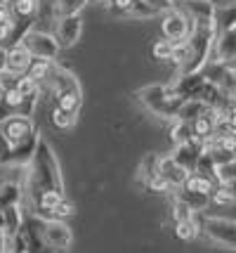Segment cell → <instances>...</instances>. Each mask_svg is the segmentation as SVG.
<instances>
[{
	"label": "cell",
	"mask_w": 236,
	"mask_h": 253,
	"mask_svg": "<svg viewBox=\"0 0 236 253\" xmlns=\"http://www.w3.org/2000/svg\"><path fill=\"white\" fill-rule=\"evenodd\" d=\"M144 187L149 189V192H158V194H166V192H172V189H170V185H168V182H166V180H163L161 175L151 177V180L146 182Z\"/></svg>",
	"instance_id": "cell-38"
},
{
	"label": "cell",
	"mask_w": 236,
	"mask_h": 253,
	"mask_svg": "<svg viewBox=\"0 0 236 253\" xmlns=\"http://www.w3.org/2000/svg\"><path fill=\"white\" fill-rule=\"evenodd\" d=\"M43 242L52 253H67L73 244V232L64 220H43Z\"/></svg>",
	"instance_id": "cell-6"
},
{
	"label": "cell",
	"mask_w": 236,
	"mask_h": 253,
	"mask_svg": "<svg viewBox=\"0 0 236 253\" xmlns=\"http://www.w3.org/2000/svg\"><path fill=\"white\" fill-rule=\"evenodd\" d=\"M125 17H133V19H149V17H156V12L151 10L144 0H133V5H130V10H128Z\"/></svg>",
	"instance_id": "cell-33"
},
{
	"label": "cell",
	"mask_w": 236,
	"mask_h": 253,
	"mask_svg": "<svg viewBox=\"0 0 236 253\" xmlns=\"http://www.w3.org/2000/svg\"><path fill=\"white\" fill-rule=\"evenodd\" d=\"M22 204V187L17 182H2L0 185V211L12 209Z\"/></svg>",
	"instance_id": "cell-25"
},
{
	"label": "cell",
	"mask_w": 236,
	"mask_h": 253,
	"mask_svg": "<svg viewBox=\"0 0 236 253\" xmlns=\"http://www.w3.org/2000/svg\"><path fill=\"white\" fill-rule=\"evenodd\" d=\"M0 213H2V234L7 239H12L14 234H19V230H22L24 211L19 206H12V209H5V211H0Z\"/></svg>",
	"instance_id": "cell-19"
},
{
	"label": "cell",
	"mask_w": 236,
	"mask_h": 253,
	"mask_svg": "<svg viewBox=\"0 0 236 253\" xmlns=\"http://www.w3.org/2000/svg\"><path fill=\"white\" fill-rule=\"evenodd\" d=\"M0 253H7V237L0 232Z\"/></svg>",
	"instance_id": "cell-46"
},
{
	"label": "cell",
	"mask_w": 236,
	"mask_h": 253,
	"mask_svg": "<svg viewBox=\"0 0 236 253\" xmlns=\"http://www.w3.org/2000/svg\"><path fill=\"white\" fill-rule=\"evenodd\" d=\"M10 116H12L10 107H7V104H5V102H2V99H0V123L5 121V119H10Z\"/></svg>",
	"instance_id": "cell-43"
},
{
	"label": "cell",
	"mask_w": 236,
	"mask_h": 253,
	"mask_svg": "<svg viewBox=\"0 0 236 253\" xmlns=\"http://www.w3.org/2000/svg\"><path fill=\"white\" fill-rule=\"evenodd\" d=\"M144 2L156 12V14H161V12L166 14V12H170L172 7H175V0H144Z\"/></svg>",
	"instance_id": "cell-39"
},
{
	"label": "cell",
	"mask_w": 236,
	"mask_h": 253,
	"mask_svg": "<svg viewBox=\"0 0 236 253\" xmlns=\"http://www.w3.org/2000/svg\"><path fill=\"white\" fill-rule=\"evenodd\" d=\"M170 140H172V144L177 147V144H187L194 140V132H191V123L187 121H172V126H170Z\"/></svg>",
	"instance_id": "cell-27"
},
{
	"label": "cell",
	"mask_w": 236,
	"mask_h": 253,
	"mask_svg": "<svg viewBox=\"0 0 236 253\" xmlns=\"http://www.w3.org/2000/svg\"><path fill=\"white\" fill-rule=\"evenodd\" d=\"M215 121H217V116H215L213 109H208L203 116H199L196 121H191V132H194V140H199L201 144L208 142V140L215 135Z\"/></svg>",
	"instance_id": "cell-16"
},
{
	"label": "cell",
	"mask_w": 236,
	"mask_h": 253,
	"mask_svg": "<svg viewBox=\"0 0 236 253\" xmlns=\"http://www.w3.org/2000/svg\"><path fill=\"white\" fill-rule=\"evenodd\" d=\"M194 215H196V213L187 209V206H184L182 201H177V199L172 201V220H175V222L187 220V218H194Z\"/></svg>",
	"instance_id": "cell-36"
},
{
	"label": "cell",
	"mask_w": 236,
	"mask_h": 253,
	"mask_svg": "<svg viewBox=\"0 0 236 253\" xmlns=\"http://www.w3.org/2000/svg\"><path fill=\"white\" fill-rule=\"evenodd\" d=\"M0 135H2L12 147H17V144L26 142L29 137H34V135H38V132H35L34 119H26V116L12 114L10 119H5V121L0 123Z\"/></svg>",
	"instance_id": "cell-8"
},
{
	"label": "cell",
	"mask_w": 236,
	"mask_h": 253,
	"mask_svg": "<svg viewBox=\"0 0 236 253\" xmlns=\"http://www.w3.org/2000/svg\"><path fill=\"white\" fill-rule=\"evenodd\" d=\"M31 59L34 57L26 52V47L22 43L19 45H12L7 47V59H5V71H10L14 76H24L31 66Z\"/></svg>",
	"instance_id": "cell-15"
},
{
	"label": "cell",
	"mask_w": 236,
	"mask_h": 253,
	"mask_svg": "<svg viewBox=\"0 0 236 253\" xmlns=\"http://www.w3.org/2000/svg\"><path fill=\"white\" fill-rule=\"evenodd\" d=\"M215 31L222 33L229 29H236V5H222V7H215Z\"/></svg>",
	"instance_id": "cell-23"
},
{
	"label": "cell",
	"mask_w": 236,
	"mask_h": 253,
	"mask_svg": "<svg viewBox=\"0 0 236 253\" xmlns=\"http://www.w3.org/2000/svg\"><path fill=\"white\" fill-rule=\"evenodd\" d=\"M52 99H55V107L68 111V114H78L80 104H83V95L80 92H62V95H57Z\"/></svg>",
	"instance_id": "cell-28"
},
{
	"label": "cell",
	"mask_w": 236,
	"mask_h": 253,
	"mask_svg": "<svg viewBox=\"0 0 236 253\" xmlns=\"http://www.w3.org/2000/svg\"><path fill=\"white\" fill-rule=\"evenodd\" d=\"M172 50H175V43H170V41H166V38H161V41H156V43H154V47H151V55H154V59L170 62V59H172Z\"/></svg>",
	"instance_id": "cell-32"
},
{
	"label": "cell",
	"mask_w": 236,
	"mask_h": 253,
	"mask_svg": "<svg viewBox=\"0 0 236 253\" xmlns=\"http://www.w3.org/2000/svg\"><path fill=\"white\" fill-rule=\"evenodd\" d=\"M213 62H222V64H234L236 62V29H229V31H222L215 36Z\"/></svg>",
	"instance_id": "cell-11"
},
{
	"label": "cell",
	"mask_w": 236,
	"mask_h": 253,
	"mask_svg": "<svg viewBox=\"0 0 236 253\" xmlns=\"http://www.w3.org/2000/svg\"><path fill=\"white\" fill-rule=\"evenodd\" d=\"M10 22H12V14L7 10V5H2L0 7V24H10Z\"/></svg>",
	"instance_id": "cell-42"
},
{
	"label": "cell",
	"mask_w": 236,
	"mask_h": 253,
	"mask_svg": "<svg viewBox=\"0 0 236 253\" xmlns=\"http://www.w3.org/2000/svg\"><path fill=\"white\" fill-rule=\"evenodd\" d=\"M137 99H139L151 114H156L161 119H172V121H175L182 102H184V99L172 95L170 85H146V88L137 90Z\"/></svg>",
	"instance_id": "cell-3"
},
{
	"label": "cell",
	"mask_w": 236,
	"mask_h": 253,
	"mask_svg": "<svg viewBox=\"0 0 236 253\" xmlns=\"http://www.w3.org/2000/svg\"><path fill=\"white\" fill-rule=\"evenodd\" d=\"M201 232L215 244H222L227 249H236V220L205 215V218H201Z\"/></svg>",
	"instance_id": "cell-5"
},
{
	"label": "cell",
	"mask_w": 236,
	"mask_h": 253,
	"mask_svg": "<svg viewBox=\"0 0 236 253\" xmlns=\"http://www.w3.org/2000/svg\"><path fill=\"white\" fill-rule=\"evenodd\" d=\"M130 5H133V0H111L109 2V10L116 12V14H128Z\"/></svg>",
	"instance_id": "cell-41"
},
{
	"label": "cell",
	"mask_w": 236,
	"mask_h": 253,
	"mask_svg": "<svg viewBox=\"0 0 236 253\" xmlns=\"http://www.w3.org/2000/svg\"><path fill=\"white\" fill-rule=\"evenodd\" d=\"M5 59H7V50H5V47H0V74L5 71Z\"/></svg>",
	"instance_id": "cell-45"
},
{
	"label": "cell",
	"mask_w": 236,
	"mask_h": 253,
	"mask_svg": "<svg viewBox=\"0 0 236 253\" xmlns=\"http://www.w3.org/2000/svg\"><path fill=\"white\" fill-rule=\"evenodd\" d=\"M191 29H194V22H191L184 12L177 10V7H172L170 12H166L163 24H161L163 38L170 41V43H182V41H187Z\"/></svg>",
	"instance_id": "cell-7"
},
{
	"label": "cell",
	"mask_w": 236,
	"mask_h": 253,
	"mask_svg": "<svg viewBox=\"0 0 236 253\" xmlns=\"http://www.w3.org/2000/svg\"><path fill=\"white\" fill-rule=\"evenodd\" d=\"M52 69H55V62H47V59H31V66H29L26 76L31 78L35 85L40 88V85L45 83L47 78H50Z\"/></svg>",
	"instance_id": "cell-24"
},
{
	"label": "cell",
	"mask_w": 236,
	"mask_h": 253,
	"mask_svg": "<svg viewBox=\"0 0 236 253\" xmlns=\"http://www.w3.org/2000/svg\"><path fill=\"white\" fill-rule=\"evenodd\" d=\"M201 154H203V144L199 142V140H191V142H187V144H177L170 156H172L175 164H180L187 173H194Z\"/></svg>",
	"instance_id": "cell-12"
},
{
	"label": "cell",
	"mask_w": 236,
	"mask_h": 253,
	"mask_svg": "<svg viewBox=\"0 0 236 253\" xmlns=\"http://www.w3.org/2000/svg\"><path fill=\"white\" fill-rule=\"evenodd\" d=\"M215 187H217L215 177L203 175V173H189L187 180H184V185H182V189L194 192V194H203V197H210Z\"/></svg>",
	"instance_id": "cell-17"
},
{
	"label": "cell",
	"mask_w": 236,
	"mask_h": 253,
	"mask_svg": "<svg viewBox=\"0 0 236 253\" xmlns=\"http://www.w3.org/2000/svg\"><path fill=\"white\" fill-rule=\"evenodd\" d=\"M210 204H215V206H229V204H236V201L232 199V194L227 192L225 185H217V187L213 189V194H210Z\"/></svg>",
	"instance_id": "cell-34"
},
{
	"label": "cell",
	"mask_w": 236,
	"mask_h": 253,
	"mask_svg": "<svg viewBox=\"0 0 236 253\" xmlns=\"http://www.w3.org/2000/svg\"><path fill=\"white\" fill-rule=\"evenodd\" d=\"M80 31H83V19L80 14H68V17H59L55 22V41L59 45V50L71 47V45L78 43Z\"/></svg>",
	"instance_id": "cell-9"
},
{
	"label": "cell",
	"mask_w": 236,
	"mask_h": 253,
	"mask_svg": "<svg viewBox=\"0 0 236 253\" xmlns=\"http://www.w3.org/2000/svg\"><path fill=\"white\" fill-rule=\"evenodd\" d=\"M50 121H52V126L59 128V130H71V128L76 126V114H68V111L59 109V107H52Z\"/></svg>",
	"instance_id": "cell-30"
},
{
	"label": "cell",
	"mask_w": 236,
	"mask_h": 253,
	"mask_svg": "<svg viewBox=\"0 0 236 253\" xmlns=\"http://www.w3.org/2000/svg\"><path fill=\"white\" fill-rule=\"evenodd\" d=\"M45 192H59L64 194V180H62V170H59V161H57L52 147L38 137L34 159L29 164V173H26V197L29 204H35V199Z\"/></svg>",
	"instance_id": "cell-1"
},
{
	"label": "cell",
	"mask_w": 236,
	"mask_h": 253,
	"mask_svg": "<svg viewBox=\"0 0 236 253\" xmlns=\"http://www.w3.org/2000/svg\"><path fill=\"white\" fill-rule=\"evenodd\" d=\"M137 173H139V180H142V185H146L151 177L158 175V154H146L142 159V164L137 168Z\"/></svg>",
	"instance_id": "cell-29"
},
{
	"label": "cell",
	"mask_w": 236,
	"mask_h": 253,
	"mask_svg": "<svg viewBox=\"0 0 236 253\" xmlns=\"http://www.w3.org/2000/svg\"><path fill=\"white\" fill-rule=\"evenodd\" d=\"M225 187H227V192L232 194V199L236 201V177H232L229 182H225Z\"/></svg>",
	"instance_id": "cell-44"
},
{
	"label": "cell",
	"mask_w": 236,
	"mask_h": 253,
	"mask_svg": "<svg viewBox=\"0 0 236 253\" xmlns=\"http://www.w3.org/2000/svg\"><path fill=\"white\" fill-rule=\"evenodd\" d=\"M52 2H55L57 19L68 17V14H80V10L88 5V0H52Z\"/></svg>",
	"instance_id": "cell-31"
},
{
	"label": "cell",
	"mask_w": 236,
	"mask_h": 253,
	"mask_svg": "<svg viewBox=\"0 0 236 253\" xmlns=\"http://www.w3.org/2000/svg\"><path fill=\"white\" fill-rule=\"evenodd\" d=\"M205 111H208V107H205V104H201L199 99H184L175 119H177V121H187V123H191V121H196L199 116H203Z\"/></svg>",
	"instance_id": "cell-26"
},
{
	"label": "cell",
	"mask_w": 236,
	"mask_h": 253,
	"mask_svg": "<svg viewBox=\"0 0 236 253\" xmlns=\"http://www.w3.org/2000/svg\"><path fill=\"white\" fill-rule=\"evenodd\" d=\"M35 144H38V135L34 137H29L26 142L17 144V147H12V154H10V166H29L31 164V159H34V152H35Z\"/></svg>",
	"instance_id": "cell-18"
},
{
	"label": "cell",
	"mask_w": 236,
	"mask_h": 253,
	"mask_svg": "<svg viewBox=\"0 0 236 253\" xmlns=\"http://www.w3.org/2000/svg\"><path fill=\"white\" fill-rule=\"evenodd\" d=\"M158 175L163 177L170 185V189L175 192V189H180L184 185V180H187L189 173L180 164H175V159L168 154V156H158Z\"/></svg>",
	"instance_id": "cell-13"
},
{
	"label": "cell",
	"mask_w": 236,
	"mask_h": 253,
	"mask_svg": "<svg viewBox=\"0 0 236 253\" xmlns=\"http://www.w3.org/2000/svg\"><path fill=\"white\" fill-rule=\"evenodd\" d=\"M175 7L184 12L191 22H213L215 17V2L210 0H175Z\"/></svg>",
	"instance_id": "cell-10"
},
{
	"label": "cell",
	"mask_w": 236,
	"mask_h": 253,
	"mask_svg": "<svg viewBox=\"0 0 236 253\" xmlns=\"http://www.w3.org/2000/svg\"><path fill=\"white\" fill-rule=\"evenodd\" d=\"M14 88L19 90V92H22L24 97H26V95H31V92H35V90H40V88H38V85L34 83V81H31V78L26 76V74L17 78V85H14Z\"/></svg>",
	"instance_id": "cell-37"
},
{
	"label": "cell",
	"mask_w": 236,
	"mask_h": 253,
	"mask_svg": "<svg viewBox=\"0 0 236 253\" xmlns=\"http://www.w3.org/2000/svg\"><path fill=\"white\" fill-rule=\"evenodd\" d=\"M22 45L26 47V52L34 57V59H47V62H55V57L59 55V45H57L55 36L40 29H31L22 38Z\"/></svg>",
	"instance_id": "cell-4"
},
{
	"label": "cell",
	"mask_w": 236,
	"mask_h": 253,
	"mask_svg": "<svg viewBox=\"0 0 236 253\" xmlns=\"http://www.w3.org/2000/svg\"><path fill=\"white\" fill-rule=\"evenodd\" d=\"M215 24L213 22H196L191 29L189 38H187V62L180 66V76L182 74H201L203 66L210 62L213 55V45H215Z\"/></svg>",
	"instance_id": "cell-2"
},
{
	"label": "cell",
	"mask_w": 236,
	"mask_h": 253,
	"mask_svg": "<svg viewBox=\"0 0 236 253\" xmlns=\"http://www.w3.org/2000/svg\"><path fill=\"white\" fill-rule=\"evenodd\" d=\"M0 99H2L7 107H10L12 114H17V111H19V107H22V102H24V95L17 88H12V90H7V92H5Z\"/></svg>",
	"instance_id": "cell-35"
},
{
	"label": "cell",
	"mask_w": 236,
	"mask_h": 253,
	"mask_svg": "<svg viewBox=\"0 0 236 253\" xmlns=\"http://www.w3.org/2000/svg\"><path fill=\"white\" fill-rule=\"evenodd\" d=\"M175 199L182 201L184 206L194 213H203V211L210 206V197H203V194H194V192H187V189H175Z\"/></svg>",
	"instance_id": "cell-22"
},
{
	"label": "cell",
	"mask_w": 236,
	"mask_h": 253,
	"mask_svg": "<svg viewBox=\"0 0 236 253\" xmlns=\"http://www.w3.org/2000/svg\"><path fill=\"white\" fill-rule=\"evenodd\" d=\"M7 10H10L12 19H29V22H35L38 0H7Z\"/></svg>",
	"instance_id": "cell-20"
},
{
	"label": "cell",
	"mask_w": 236,
	"mask_h": 253,
	"mask_svg": "<svg viewBox=\"0 0 236 253\" xmlns=\"http://www.w3.org/2000/svg\"><path fill=\"white\" fill-rule=\"evenodd\" d=\"M2 5H7V0H0V7H2Z\"/></svg>",
	"instance_id": "cell-48"
},
{
	"label": "cell",
	"mask_w": 236,
	"mask_h": 253,
	"mask_svg": "<svg viewBox=\"0 0 236 253\" xmlns=\"http://www.w3.org/2000/svg\"><path fill=\"white\" fill-rule=\"evenodd\" d=\"M97 2H104V5H109V2H111V0H97Z\"/></svg>",
	"instance_id": "cell-47"
},
{
	"label": "cell",
	"mask_w": 236,
	"mask_h": 253,
	"mask_svg": "<svg viewBox=\"0 0 236 253\" xmlns=\"http://www.w3.org/2000/svg\"><path fill=\"white\" fill-rule=\"evenodd\" d=\"M10 154H12V144L0 135V166H10Z\"/></svg>",
	"instance_id": "cell-40"
},
{
	"label": "cell",
	"mask_w": 236,
	"mask_h": 253,
	"mask_svg": "<svg viewBox=\"0 0 236 253\" xmlns=\"http://www.w3.org/2000/svg\"><path fill=\"white\" fill-rule=\"evenodd\" d=\"M201 234V213H196L194 218L175 222V237L182 242H194Z\"/></svg>",
	"instance_id": "cell-21"
},
{
	"label": "cell",
	"mask_w": 236,
	"mask_h": 253,
	"mask_svg": "<svg viewBox=\"0 0 236 253\" xmlns=\"http://www.w3.org/2000/svg\"><path fill=\"white\" fill-rule=\"evenodd\" d=\"M203 83H205L203 74H182V76L170 85V90H172L175 97H180V99H194L196 92L201 90Z\"/></svg>",
	"instance_id": "cell-14"
}]
</instances>
